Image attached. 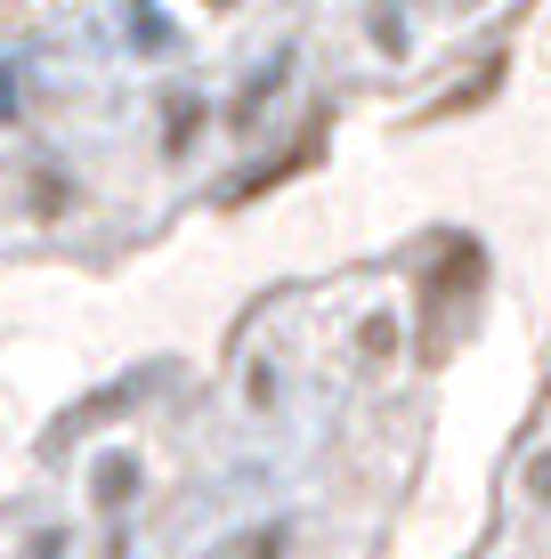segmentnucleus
I'll list each match as a JSON object with an SVG mask.
<instances>
[{
    "instance_id": "7ed1b4c3",
    "label": "nucleus",
    "mask_w": 551,
    "mask_h": 559,
    "mask_svg": "<svg viewBox=\"0 0 551 559\" xmlns=\"http://www.w3.org/2000/svg\"><path fill=\"white\" fill-rule=\"evenodd\" d=\"M536 495H543V503H551V462H536Z\"/></svg>"
},
{
    "instance_id": "f03ea898",
    "label": "nucleus",
    "mask_w": 551,
    "mask_h": 559,
    "mask_svg": "<svg viewBox=\"0 0 551 559\" xmlns=\"http://www.w3.org/2000/svg\"><path fill=\"white\" fill-rule=\"evenodd\" d=\"M130 487H139V478H130V462H106V471H98V503H106V511L130 503Z\"/></svg>"
},
{
    "instance_id": "f257e3e1",
    "label": "nucleus",
    "mask_w": 551,
    "mask_h": 559,
    "mask_svg": "<svg viewBox=\"0 0 551 559\" xmlns=\"http://www.w3.org/2000/svg\"><path fill=\"white\" fill-rule=\"evenodd\" d=\"M219 559H284V527H260L252 544H227Z\"/></svg>"
}]
</instances>
